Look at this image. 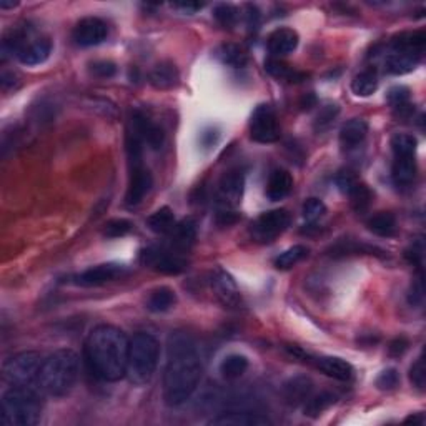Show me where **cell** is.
I'll list each match as a JSON object with an SVG mask.
<instances>
[{"mask_svg":"<svg viewBox=\"0 0 426 426\" xmlns=\"http://www.w3.org/2000/svg\"><path fill=\"white\" fill-rule=\"evenodd\" d=\"M293 178L287 170L276 169L270 173L269 183H267V197L271 201H280L292 192Z\"/></svg>","mask_w":426,"mask_h":426,"instance_id":"obj_23","label":"cell"},{"mask_svg":"<svg viewBox=\"0 0 426 426\" xmlns=\"http://www.w3.org/2000/svg\"><path fill=\"white\" fill-rule=\"evenodd\" d=\"M140 260L164 275H178L188 269V260L183 257V253L175 252L169 247H150L143 250Z\"/></svg>","mask_w":426,"mask_h":426,"instance_id":"obj_7","label":"cell"},{"mask_svg":"<svg viewBox=\"0 0 426 426\" xmlns=\"http://www.w3.org/2000/svg\"><path fill=\"white\" fill-rule=\"evenodd\" d=\"M41 388L10 386L2 397V421L8 426H34L41 421Z\"/></svg>","mask_w":426,"mask_h":426,"instance_id":"obj_4","label":"cell"},{"mask_svg":"<svg viewBox=\"0 0 426 426\" xmlns=\"http://www.w3.org/2000/svg\"><path fill=\"white\" fill-rule=\"evenodd\" d=\"M418 142L413 135L397 134L392 139V150L395 157H415Z\"/></svg>","mask_w":426,"mask_h":426,"instance_id":"obj_39","label":"cell"},{"mask_svg":"<svg viewBox=\"0 0 426 426\" xmlns=\"http://www.w3.org/2000/svg\"><path fill=\"white\" fill-rule=\"evenodd\" d=\"M19 6V2H8V0H0V8H14Z\"/></svg>","mask_w":426,"mask_h":426,"instance_id":"obj_54","label":"cell"},{"mask_svg":"<svg viewBox=\"0 0 426 426\" xmlns=\"http://www.w3.org/2000/svg\"><path fill=\"white\" fill-rule=\"evenodd\" d=\"M367 227L368 230L373 232L375 235L388 239V236H393L397 234V218L390 212H378L368 218Z\"/></svg>","mask_w":426,"mask_h":426,"instance_id":"obj_28","label":"cell"},{"mask_svg":"<svg viewBox=\"0 0 426 426\" xmlns=\"http://www.w3.org/2000/svg\"><path fill=\"white\" fill-rule=\"evenodd\" d=\"M43 358L37 351H22L2 367V378L10 386H37Z\"/></svg>","mask_w":426,"mask_h":426,"instance_id":"obj_6","label":"cell"},{"mask_svg":"<svg viewBox=\"0 0 426 426\" xmlns=\"http://www.w3.org/2000/svg\"><path fill=\"white\" fill-rule=\"evenodd\" d=\"M213 17L222 27L232 29L236 24V19H239V12L234 6H228V3H218L213 8Z\"/></svg>","mask_w":426,"mask_h":426,"instance_id":"obj_40","label":"cell"},{"mask_svg":"<svg viewBox=\"0 0 426 426\" xmlns=\"http://www.w3.org/2000/svg\"><path fill=\"white\" fill-rule=\"evenodd\" d=\"M166 236H169V248L178 253H185L197 240V223L193 218H185V220L175 223L173 230Z\"/></svg>","mask_w":426,"mask_h":426,"instance_id":"obj_18","label":"cell"},{"mask_svg":"<svg viewBox=\"0 0 426 426\" xmlns=\"http://www.w3.org/2000/svg\"><path fill=\"white\" fill-rule=\"evenodd\" d=\"M134 225L125 218H115V220H111L105 223L104 227V235L107 239H120V236L129 235L132 232Z\"/></svg>","mask_w":426,"mask_h":426,"instance_id":"obj_41","label":"cell"},{"mask_svg":"<svg viewBox=\"0 0 426 426\" xmlns=\"http://www.w3.org/2000/svg\"><path fill=\"white\" fill-rule=\"evenodd\" d=\"M175 303H177V295H175L173 290L169 287H160L153 290L150 295H148L147 308L152 313H164V311L172 308Z\"/></svg>","mask_w":426,"mask_h":426,"instance_id":"obj_27","label":"cell"},{"mask_svg":"<svg viewBox=\"0 0 426 426\" xmlns=\"http://www.w3.org/2000/svg\"><path fill=\"white\" fill-rule=\"evenodd\" d=\"M388 350L392 357H402V355L408 350V341L405 338H397V340H393L392 343H390Z\"/></svg>","mask_w":426,"mask_h":426,"instance_id":"obj_49","label":"cell"},{"mask_svg":"<svg viewBox=\"0 0 426 426\" xmlns=\"http://www.w3.org/2000/svg\"><path fill=\"white\" fill-rule=\"evenodd\" d=\"M175 215L172 208L169 206H162L157 212H153L150 217L147 218V227L150 228L153 234L158 235H169L175 227Z\"/></svg>","mask_w":426,"mask_h":426,"instance_id":"obj_29","label":"cell"},{"mask_svg":"<svg viewBox=\"0 0 426 426\" xmlns=\"http://www.w3.org/2000/svg\"><path fill=\"white\" fill-rule=\"evenodd\" d=\"M346 195L350 197L351 206H353L358 213L364 212V210L370 206L371 199H373L370 188L364 185V183L360 182V180H357V182L350 187V190L346 192Z\"/></svg>","mask_w":426,"mask_h":426,"instance_id":"obj_37","label":"cell"},{"mask_svg":"<svg viewBox=\"0 0 426 426\" xmlns=\"http://www.w3.org/2000/svg\"><path fill=\"white\" fill-rule=\"evenodd\" d=\"M210 425L217 426H267L271 425V420L262 413L255 411H225L210 420Z\"/></svg>","mask_w":426,"mask_h":426,"instance_id":"obj_17","label":"cell"},{"mask_svg":"<svg viewBox=\"0 0 426 426\" xmlns=\"http://www.w3.org/2000/svg\"><path fill=\"white\" fill-rule=\"evenodd\" d=\"M153 185L152 173L142 165L130 166V177H129V187H127L125 193V204L129 206H137L142 204L150 188Z\"/></svg>","mask_w":426,"mask_h":426,"instance_id":"obj_13","label":"cell"},{"mask_svg":"<svg viewBox=\"0 0 426 426\" xmlns=\"http://www.w3.org/2000/svg\"><path fill=\"white\" fill-rule=\"evenodd\" d=\"M52 54V42L47 37H29L27 42L20 47L17 52V59L24 65L34 67V65H41Z\"/></svg>","mask_w":426,"mask_h":426,"instance_id":"obj_15","label":"cell"},{"mask_svg":"<svg viewBox=\"0 0 426 426\" xmlns=\"http://www.w3.org/2000/svg\"><path fill=\"white\" fill-rule=\"evenodd\" d=\"M301 213L306 222L313 223L316 220H320V218L327 213V206H325V204L320 199H308L305 204H303Z\"/></svg>","mask_w":426,"mask_h":426,"instance_id":"obj_42","label":"cell"},{"mask_svg":"<svg viewBox=\"0 0 426 426\" xmlns=\"http://www.w3.org/2000/svg\"><path fill=\"white\" fill-rule=\"evenodd\" d=\"M148 80H150L152 85L158 90L173 89V87L178 85L180 80L177 65L173 62H169V60H165V62H158L155 67L150 70V73H148Z\"/></svg>","mask_w":426,"mask_h":426,"instance_id":"obj_20","label":"cell"},{"mask_svg":"<svg viewBox=\"0 0 426 426\" xmlns=\"http://www.w3.org/2000/svg\"><path fill=\"white\" fill-rule=\"evenodd\" d=\"M357 177H355L353 173L350 172V170H343V172H340L338 173V177H336V185H338V188H340L341 192L343 193H346L350 190V187L353 185L355 182H357Z\"/></svg>","mask_w":426,"mask_h":426,"instance_id":"obj_48","label":"cell"},{"mask_svg":"<svg viewBox=\"0 0 426 426\" xmlns=\"http://www.w3.org/2000/svg\"><path fill=\"white\" fill-rule=\"evenodd\" d=\"M300 37L292 29H276L269 37V50L274 57H283L292 54L298 47Z\"/></svg>","mask_w":426,"mask_h":426,"instance_id":"obj_21","label":"cell"},{"mask_svg":"<svg viewBox=\"0 0 426 426\" xmlns=\"http://www.w3.org/2000/svg\"><path fill=\"white\" fill-rule=\"evenodd\" d=\"M425 298V288H423V276H418L416 278V282H413L411 290H410V295H408V301L411 303V305H421L423 303Z\"/></svg>","mask_w":426,"mask_h":426,"instance_id":"obj_47","label":"cell"},{"mask_svg":"<svg viewBox=\"0 0 426 426\" xmlns=\"http://www.w3.org/2000/svg\"><path fill=\"white\" fill-rule=\"evenodd\" d=\"M265 70L270 73L271 77L278 78V80H287V82H303L306 80L305 72H298L293 67H290L288 64L282 62L278 59H269L265 62Z\"/></svg>","mask_w":426,"mask_h":426,"instance_id":"obj_30","label":"cell"},{"mask_svg":"<svg viewBox=\"0 0 426 426\" xmlns=\"http://www.w3.org/2000/svg\"><path fill=\"white\" fill-rule=\"evenodd\" d=\"M426 43V35L421 30L416 32H403L393 37L392 50H411V52H423Z\"/></svg>","mask_w":426,"mask_h":426,"instance_id":"obj_32","label":"cell"},{"mask_svg":"<svg viewBox=\"0 0 426 426\" xmlns=\"http://www.w3.org/2000/svg\"><path fill=\"white\" fill-rule=\"evenodd\" d=\"M130 340L120 328L99 325L85 341V360L90 371L102 381H118L127 375Z\"/></svg>","mask_w":426,"mask_h":426,"instance_id":"obj_2","label":"cell"},{"mask_svg":"<svg viewBox=\"0 0 426 426\" xmlns=\"http://www.w3.org/2000/svg\"><path fill=\"white\" fill-rule=\"evenodd\" d=\"M410 380L413 386H416L418 390H423L426 385V373H425V362L423 358H418L413 367L410 368Z\"/></svg>","mask_w":426,"mask_h":426,"instance_id":"obj_45","label":"cell"},{"mask_svg":"<svg viewBox=\"0 0 426 426\" xmlns=\"http://www.w3.org/2000/svg\"><path fill=\"white\" fill-rule=\"evenodd\" d=\"M395 183L399 187L411 185L416 177V160L415 157H395L392 170Z\"/></svg>","mask_w":426,"mask_h":426,"instance_id":"obj_26","label":"cell"},{"mask_svg":"<svg viewBox=\"0 0 426 426\" xmlns=\"http://www.w3.org/2000/svg\"><path fill=\"white\" fill-rule=\"evenodd\" d=\"M0 83H2V89L7 90L10 89V87H15L17 77L12 72H3L2 77H0Z\"/></svg>","mask_w":426,"mask_h":426,"instance_id":"obj_52","label":"cell"},{"mask_svg":"<svg viewBox=\"0 0 426 426\" xmlns=\"http://www.w3.org/2000/svg\"><path fill=\"white\" fill-rule=\"evenodd\" d=\"M80 375V362L73 350H57L43 360L37 386L52 398H62L72 392Z\"/></svg>","mask_w":426,"mask_h":426,"instance_id":"obj_3","label":"cell"},{"mask_svg":"<svg viewBox=\"0 0 426 426\" xmlns=\"http://www.w3.org/2000/svg\"><path fill=\"white\" fill-rule=\"evenodd\" d=\"M306 255H308V248L305 245H295V247L285 250L283 253L278 255V258L275 260V267L278 270H288L305 260Z\"/></svg>","mask_w":426,"mask_h":426,"instance_id":"obj_38","label":"cell"},{"mask_svg":"<svg viewBox=\"0 0 426 426\" xmlns=\"http://www.w3.org/2000/svg\"><path fill=\"white\" fill-rule=\"evenodd\" d=\"M247 370H248V360L247 357L239 353L228 355V357L223 358V362L220 363V373L223 378L227 380L240 378Z\"/></svg>","mask_w":426,"mask_h":426,"instance_id":"obj_35","label":"cell"},{"mask_svg":"<svg viewBox=\"0 0 426 426\" xmlns=\"http://www.w3.org/2000/svg\"><path fill=\"white\" fill-rule=\"evenodd\" d=\"M160 360V343L150 333L140 332L129 343L127 375L134 385H147L155 375Z\"/></svg>","mask_w":426,"mask_h":426,"instance_id":"obj_5","label":"cell"},{"mask_svg":"<svg viewBox=\"0 0 426 426\" xmlns=\"http://www.w3.org/2000/svg\"><path fill=\"white\" fill-rule=\"evenodd\" d=\"M405 421H413V423H423V418H418V416H408Z\"/></svg>","mask_w":426,"mask_h":426,"instance_id":"obj_55","label":"cell"},{"mask_svg":"<svg viewBox=\"0 0 426 426\" xmlns=\"http://www.w3.org/2000/svg\"><path fill=\"white\" fill-rule=\"evenodd\" d=\"M290 225V213L287 210H270L262 213L252 225V235L257 241H271Z\"/></svg>","mask_w":426,"mask_h":426,"instance_id":"obj_9","label":"cell"},{"mask_svg":"<svg viewBox=\"0 0 426 426\" xmlns=\"http://www.w3.org/2000/svg\"><path fill=\"white\" fill-rule=\"evenodd\" d=\"M311 392H313V381L306 376H297L285 385L283 397L290 405H300L311 397Z\"/></svg>","mask_w":426,"mask_h":426,"instance_id":"obj_24","label":"cell"},{"mask_svg":"<svg viewBox=\"0 0 426 426\" xmlns=\"http://www.w3.org/2000/svg\"><path fill=\"white\" fill-rule=\"evenodd\" d=\"M212 290L215 297H217V300L220 301L225 308H239L240 306V290L236 287L235 280L232 278L227 271H215V275L212 276Z\"/></svg>","mask_w":426,"mask_h":426,"instance_id":"obj_14","label":"cell"},{"mask_svg":"<svg viewBox=\"0 0 426 426\" xmlns=\"http://www.w3.org/2000/svg\"><path fill=\"white\" fill-rule=\"evenodd\" d=\"M73 41L80 47H95L107 41L108 25L99 17H85L78 20L72 34Z\"/></svg>","mask_w":426,"mask_h":426,"instance_id":"obj_12","label":"cell"},{"mask_svg":"<svg viewBox=\"0 0 426 426\" xmlns=\"http://www.w3.org/2000/svg\"><path fill=\"white\" fill-rule=\"evenodd\" d=\"M201 360L195 341L187 333H173L169 338L164 370V399L169 406H180L199 388Z\"/></svg>","mask_w":426,"mask_h":426,"instance_id":"obj_1","label":"cell"},{"mask_svg":"<svg viewBox=\"0 0 426 426\" xmlns=\"http://www.w3.org/2000/svg\"><path fill=\"white\" fill-rule=\"evenodd\" d=\"M368 124L362 118H351L340 130V143L343 148H357L367 139Z\"/></svg>","mask_w":426,"mask_h":426,"instance_id":"obj_25","label":"cell"},{"mask_svg":"<svg viewBox=\"0 0 426 426\" xmlns=\"http://www.w3.org/2000/svg\"><path fill=\"white\" fill-rule=\"evenodd\" d=\"M130 129L142 137L143 143H147L152 150H158L162 148V145L165 142V134L162 130V127L153 124L148 117H145L142 112H135L132 115L130 120Z\"/></svg>","mask_w":426,"mask_h":426,"instance_id":"obj_16","label":"cell"},{"mask_svg":"<svg viewBox=\"0 0 426 426\" xmlns=\"http://www.w3.org/2000/svg\"><path fill=\"white\" fill-rule=\"evenodd\" d=\"M90 72L99 78H112L117 73V65L111 60H97L90 64Z\"/></svg>","mask_w":426,"mask_h":426,"instance_id":"obj_44","label":"cell"},{"mask_svg":"<svg viewBox=\"0 0 426 426\" xmlns=\"http://www.w3.org/2000/svg\"><path fill=\"white\" fill-rule=\"evenodd\" d=\"M388 102L398 115L406 117L413 112L411 104H410V90H408L406 87H402V85L393 87V89L388 92Z\"/></svg>","mask_w":426,"mask_h":426,"instance_id":"obj_36","label":"cell"},{"mask_svg":"<svg viewBox=\"0 0 426 426\" xmlns=\"http://www.w3.org/2000/svg\"><path fill=\"white\" fill-rule=\"evenodd\" d=\"M378 89V76L375 70L368 69L360 72L351 82V90L357 97H370Z\"/></svg>","mask_w":426,"mask_h":426,"instance_id":"obj_33","label":"cell"},{"mask_svg":"<svg viewBox=\"0 0 426 426\" xmlns=\"http://www.w3.org/2000/svg\"><path fill=\"white\" fill-rule=\"evenodd\" d=\"M173 7L187 12V14H195L197 10L204 8V3L201 2H177V3H173Z\"/></svg>","mask_w":426,"mask_h":426,"instance_id":"obj_51","label":"cell"},{"mask_svg":"<svg viewBox=\"0 0 426 426\" xmlns=\"http://www.w3.org/2000/svg\"><path fill=\"white\" fill-rule=\"evenodd\" d=\"M243 187L245 177L240 170H232V172L223 175L217 192L218 212H235V208L241 201Z\"/></svg>","mask_w":426,"mask_h":426,"instance_id":"obj_10","label":"cell"},{"mask_svg":"<svg viewBox=\"0 0 426 426\" xmlns=\"http://www.w3.org/2000/svg\"><path fill=\"white\" fill-rule=\"evenodd\" d=\"M421 54L411 50H392V54L386 59V70L393 76H405L411 72L420 64Z\"/></svg>","mask_w":426,"mask_h":426,"instance_id":"obj_22","label":"cell"},{"mask_svg":"<svg viewBox=\"0 0 426 426\" xmlns=\"http://www.w3.org/2000/svg\"><path fill=\"white\" fill-rule=\"evenodd\" d=\"M212 134H213L212 129L201 134V142H204L205 147H212V145L217 142V135H213V137H212Z\"/></svg>","mask_w":426,"mask_h":426,"instance_id":"obj_53","label":"cell"},{"mask_svg":"<svg viewBox=\"0 0 426 426\" xmlns=\"http://www.w3.org/2000/svg\"><path fill=\"white\" fill-rule=\"evenodd\" d=\"M399 385V373L395 368L381 371L376 378V388L383 390V392H392Z\"/></svg>","mask_w":426,"mask_h":426,"instance_id":"obj_43","label":"cell"},{"mask_svg":"<svg viewBox=\"0 0 426 426\" xmlns=\"http://www.w3.org/2000/svg\"><path fill=\"white\" fill-rule=\"evenodd\" d=\"M250 137L258 143H274L280 139V125L270 105H258L250 118Z\"/></svg>","mask_w":426,"mask_h":426,"instance_id":"obj_8","label":"cell"},{"mask_svg":"<svg viewBox=\"0 0 426 426\" xmlns=\"http://www.w3.org/2000/svg\"><path fill=\"white\" fill-rule=\"evenodd\" d=\"M218 59L228 67L241 69L248 62V54L243 47L236 45V43H223L217 50Z\"/></svg>","mask_w":426,"mask_h":426,"instance_id":"obj_31","label":"cell"},{"mask_svg":"<svg viewBox=\"0 0 426 426\" xmlns=\"http://www.w3.org/2000/svg\"><path fill=\"white\" fill-rule=\"evenodd\" d=\"M338 115V107L336 105H327V107H323L322 111H320L318 117H316V129L320 127V130L327 129L328 125L332 124L333 120H335V117Z\"/></svg>","mask_w":426,"mask_h":426,"instance_id":"obj_46","label":"cell"},{"mask_svg":"<svg viewBox=\"0 0 426 426\" xmlns=\"http://www.w3.org/2000/svg\"><path fill=\"white\" fill-rule=\"evenodd\" d=\"M336 395H333L332 392H322L315 397H310L305 402V416H310V418H316V416L322 415L323 411H327L328 408L333 406L336 403Z\"/></svg>","mask_w":426,"mask_h":426,"instance_id":"obj_34","label":"cell"},{"mask_svg":"<svg viewBox=\"0 0 426 426\" xmlns=\"http://www.w3.org/2000/svg\"><path fill=\"white\" fill-rule=\"evenodd\" d=\"M315 367L318 368L323 375L330 376L333 380L338 381H350L355 376L353 367L343 358L338 357H322L313 358Z\"/></svg>","mask_w":426,"mask_h":426,"instance_id":"obj_19","label":"cell"},{"mask_svg":"<svg viewBox=\"0 0 426 426\" xmlns=\"http://www.w3.org/2000/svg\"><path fill=\"white\" fill-rule=\"evenodd\" d=\"M406 258L415 265L421 267V262H423V245H413V248H410L406 252Z\"/></svg>","mask_w":426,"mask_h":426,"instance_id":"obj_50","label":"cell"},{"mask_svg":"<svg viewBox=\"0 0 426 426\" xmlns=\"http://www.w3.org/2000/svg\"><path fill=\"white\" fill-rule=\"evenodd\" d=\"M129 274L127 267L118 265V263H102V265L92 267V269L82 271L76 275L72 282L78 287H100V285L112 283L115 280L124 278Z\"/></svg>","mask_w":426,"mask_h":426,"instance_id":"obj_11","label":"cell"}]
</instances>
